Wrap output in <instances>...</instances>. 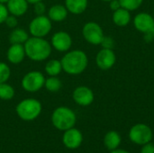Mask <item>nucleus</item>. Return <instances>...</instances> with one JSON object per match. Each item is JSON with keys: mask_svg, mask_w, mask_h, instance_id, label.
Segmentation results:
<instances>
[{"mask_svg": "<svg viewBox=\"0 0 154 153\" xmlns=\"http://www.w3.org/2000/svg\"><path fill=\"white\" fill-rule=\"evenodd\" d=\"M29 39V35L25 30L16 28L13 30L9 35V41L11 44H24Z\"/></svg>", "mask_w": 154, "mask_h": 153, "instance_id": "20", "label": "nucleus"}, {"mask_svg": "<svg viewBox=\"0 0 154 153\" xmlns=\"http://www.w3.org/2000/svg\"><path fill=\"white\" fill-rule=\"evenodd\" d=\"M14 96V87L6 82L0 83V99L11 100Z\"/></svg>", "mask_w": 154, "mask_h": 153, "instance_id": "22", "label": "nucleus"}, {"mask_svg": "<svg viewBox=\"0 0 154 153\" xmlns=\"http://www.w3.org/2000/svg\"><path fill=\"white\" fill-rule=\"evenodd\" d=\"M5 23V24H6L8 27H10V28H14V27H16V25H17V19H16V16H14V15H13V14L8 15V16L6 17Z\"/></svg>", "mask_w": 154, "mask_h": 153, "instance_id": "29", "label": "nucleus"}, {"mask_svg": "<svg viewBox=\"0 0 154 153\" xmlns=\"http://www.w3.org/2000/svg\"><path fill=\"white\" fill-rule=\"evenodd\" d=\"M102 1H105V2H108V3H109V2L112 1V0H102Z\"/></svg>", "mask_w": 154, "mask_h": 153, "instance_id": "35", "label": "nucleus"}, {"mask_svg": "<svg viewBox=\"0 0 154 153\" xmlns=\"http://www.w3.org/2000/svg\"><path fill=\"white\" fill-rule=\"evenodd\" d=\"M7 2H8V0H0L1 4H5V3H7Z\"/></svg>", "mask_w": 154, "mask_h": 153, "instance_id": "34", "label": "nucleus"}, {"mask_svg": "<svg viewBox=\"0 0 154 153\" xmlns=\"http://www.w3.org/2000/svg\"><path fill=\"white\" fill-rule=\"evenodd\" d=\"M110 153H130L129 151H125V150H123V149H116V150H114V151H111V152Z\"/></svg>", "mask_w": 154, "mask_h": 153, "instance_id": "32", "label": "nucleus"}, {"mask_svg": "<svg viewBox=\"0 0 154 153\" xmlns=\"http://www.w3.org/2000/svg\"><path fill=\"white\" fill-rule=\"evenodd\" d=\"M109 6H110L111 10L116 11V10H117V9H119L121 7L120 1L119 0H112V1L109 2Z\"/></svg>", "mask_w": 154, "mask_h": 153, "instance_id": "31", "label": "nucleus"}, {"mask_svg": "<svg viewBox=\"0 0 154 153\" xmlns=\"http://www.w3.org/2000/svg\"><path fill=\"white\" fill-rule=\"evenodd\" d=\"M42 113V104L34 98L22 100L16 106V114L23 121H33Z\"/></svg>", "mask_w": 154, "mask_h": 153, "instance_id": "4", "label": "nucleus"}, {"mask_svg": "<svg viewBox=\"0 0 154 153\" xmlns=\"http://www.w3.org/2000/svg\"><path fill=\"white\" fill-rule=\"evenodd\" d=\"M62 69L69 75H79L85 71L88 64V55L81 50L67 52L61 59Z\"/></svg>", "mask_w": 154, "mask_h": 153, "instance_id": "1", "label": "nucleus"}, {"mask_svg": "<svg viewBox=\"0 0 154 153\" xmlns=\"http://www.w3.org/2000/svg\"><path fill=\"white\" fill-rule=\"evenodd\" d=\"M8 15H9V12L7 10V7L4 4L0 3V24L5 23Z\"/></svg>", "mask_w": 154, "mask_h": 153, "instance_id": "28", "label": "nucleus"}, {"mask_svg": "<svg viewBox=\"0 0 154 153\" xmlns=\"http://www.w3.org/2000/svg\"><path fill=\"white\" fill-rule=\"evenodd\" d=\"M121 135L116 131H110L106 133L104 137V144L110 151L117 149L121 144Z\"/></svg>", "mask_w": 154, "mask_h": 153, "instance_id": "19", "label": "nucleus"}, {"mask_svg": "<svg viewBox=\"0 0 154 153\" xmlns=\"http://www.w3.org/2000/svg\"><path fill=\"white\" fill-rule=\"evenodd\" d=\"M45 83V78L40 71L28 72L22 80V87L27 92H37L39 91Z\"/></svg>", "mask_w": 154, "mask_h": 153, "instance_id": "8", "label": "nucleus"}, {"mask_svg": "<svg viewBox=\"0 0 154 153\" xmlns=\"http://www.w3.org/2000/svg\"><path fill=\"white\" fill-rule=\"evenodd\" d=\"M134 25L135 29L142 33H148L154 29L153 14L146 12L137 14L134 18Z\"/></svg>", "mask_w": 154, "mask_h": 153, "instance_id": "10", "label": "nucleus"}, {"mask_svg": "<svg viewBox=\"0 0 154 153\" xmlns=\"http://www.w3.org/2000/svg\"><path fill=\"white\" fill-rule=\"evenodd\" d=\"M45 5L41 1V2H38L36 4H34V8H33V11L35 13L36 15H43L44 13H45Z\"/></svg>", "mask_w": 154, "mask_h": 153, "instance_id": "27", "label": "nucleus"}, {"mask_svg": "<svg viewBox=\"0 0 154 153\" xmlns=\"http://www.w3.org/2000/svg\"><path fill=\"white\" fill-rule=\"evenodd\" d=\"M153 17H154V13H153Z\"/></svg>", "mask_w": 154, "mask_h": 153, "instance_id": "36", "label": "nucleus"}, {"mask_svg": "<svg viewBox=\"0 0 154 153\" xmlns=\"http://www.w3.org/2000/svg\"><path fill=\"white\" fill-rule=\"evenodd\" d=\"M8 12L14 16H21L24 14L28 9V3L26 0H8Z\"/></svg>", "mask_w": 154, "mask_h": 153, "instance_id": "16", "label": "nucleus"}, {"mask_svg": "<svg viewBox=\"0 0 154 153\" xmlns=\"http://www.w3.org/2000/svg\"><path fill=\"white\" fill-rule=\"evenodd\" d=\"M44 87L50 92H57L61 88L62 83L57 77H50L45 79Z\"/></svg>", "mask_w": 154, "mask_h": 153, "instance_id": "23", "label": "nucleus"}, {"mask_svg": "<svg viewBox=\"0 0 154 153\" xmlns=\"http://www.w3.org/2000/svg\"><path fill=\"white\" fill-rule=\"evenodd\" d=\"M83 142V135L81 132L74 127L64 131L62 136V142L69 150L78 149Z\"/></svg>", "mask_w": 154, "mask_h": 153, "instance_id": "12", "label": "nucleus"}, {"mask_svg": "<svg viewBox=\"0 0 154 153\" xmlns=\"http://www.w3.org/2000/svg\"><path fill=\"white\" fill-rule=\"evenodd\" d=\"M72 97L75 103L81 106H90L95 99L94 92L91 88L86 86H80L76 87L73 91Z\"/></svg>", "mask_w": 154, "mask_h": 153, "instance_id": "11", "label": "nucleus"}, {"mask_svg": "<svg viewBox=\"0 0 154 153\" xmlns=\"http://www.w3.org/2000/svg\"><path fill=\"white\" fill-rule=\"evenodd\" d=\"M141 153H154V144L152 142H148L146 144L142 145Z\"/></svg>", "mask_w": 154, "mask_h": 153, "instance_id": "30", "label": "nucleus"}, {"mask_svg": "<svg viewBox=\"0 0 154 153\" xmlns=\"http://www.w3.org/2000/svg\"><path fill=\"white\" fill-rule=\"evenodd\" d=\"M26 1H27L28 4H32V5H34V4H36V3H38V2L42 1V0H26Z\"/></svg>", "mask_w": 154, "mask_h": 153, "instance_id": "33", "label": "nucleus"}, {"mask_svg": "<svg viewBox=\"0 0 154 153\" xmlns=\"http://www.w3.org/2000/svg\"><path fill=\"white\" fill-rule=\"evenodd\" d=\"M82 34L84 39L93 45H100L105 37L102 27L96 22L85 23L82 29Z\"/></svg>", "mask_w": 154, "mask_h": 153, "instance_id": "6", "label": "nucleus"}, {"mask_svg": "<svg viewBox=\"0 0 154 153\" xmlns=\"http://www.w3.org/2000/svg\"><path fill=\"white\" fill-rule=\"evenodd\" d=\"M11 75L10 68L5 62H0V83L6 82Z\"/></svg>", "mask_w": 154, "mask_h": 153, "instance_id": "25", "label": "nucleus"}, {"mask_svg": "<svg viewBox=\"0 0 154 153\" xmlns=\"http://www.w3.org/2000/svg\"><path fill=\"white\" fill-rule=\"evenodd\" d=\"M152 137L153 133L151 127L145 124H136L132 126L129 131V139L137 145H143L151 142Z\"/></svg>", "mask_w": 154, "mask_h": 153, "instance_id": "5", "label": "nucleus"}, {"mask_svg": "<svg viewBox=\"0 0 154 153\" xmlns=\"http://www.w3.org/2000/svg\"><path fill=\"white\" fill-rule=\"evenodd\" d=\"M116 62V55L111 49L102 48L96 56L97 66L102 70H108L112 69Z\"/></svg>", "mask_w": 154, "mask_h": 153, "instance_id": "9", "label": "nucleus"}, {"mask_svg": "<svg viewBox=\"0 0 154 153\" xmlns=\"http://www.w3.org/2000/svg\"><path fill=\"white\" fill-rule=\"evenodd\" d=\"M23 46L26 56L34 61L44 60L48 59L51 53L50 42L41 37H29Z\"/></svg>", "mask_w": 154, "mask_h": 153, "instance_id": "2", "label": "nucleus"}, {"mask_svg": "<svg viewBox=\"0 0 154 153\" xmlns=\"http://www.w3.org/2000/svg\"><path fill=\"white\" fill-rule=\"evenodd\" d=\"M121 4V7L132 12L139 9L143 3V0H119Z\"/></svg>", "mask_w": 154, "mask_h": 153, "instance_id": "24", "label": "nucleus"}, {"mask_svg": "<svg viewBox=\"0 0 154 153\" xmlns=\"http://www.w3.org/2000/svg\"><path fill=\"white\" fill-rule=\"evenodd\" d=\"M68 10L65 5H52L49 12H48V17L51 19V21L54 22H61L66 19L68 15Z\"/></svg>", "mask_w": 154, "mask_h": 153, "instance_id": "17", "label": "nucleus"}, {"mask_svg": "<svg viewBox=\"0 0 154 153\" xmlns=\"http://www.w3.org/2000/svg\"><path fill=\"white\" fill-rule=\"evenodd\" d=\"M62 70L61 61L58 60H51L45 65V71L50 77H57Z\"/></svg>", "mask_w": 154, "mask_h": 153, "instance_id": "21", "label": "nucleus"}, {"mask_svg": "<svg viewBox=\"0 0 154 153\" xmlns=\"http://www.w3.org/2000/svg\"><path fill=\"white\" fill-rule=\"evenodd\" d=\"M51 45L59 51H68L72 45L71 36L66 32H58L51 37Z\"/></svg>", "mask_w": 154, "mask_h": 153, "instance_id": "13", "label": "nucleus"}, {"mask_svg": "<svg viewBox=\"0 0 154 153\" xmlns=\"http://www.w3.org/2000/svg\"><path fill=\"white\" fill-rule=\"evenodd\" d=\"M88 0H66L65 6L69 12L74 14H80L84 13L88 7Z\"/></svg>", "mask_w": 154, "mask_h": 153, "instance_id": "18", "label": "nucleus"}, {"mask_svg": "<svg viewBox=\"0 0 154 153\" xmlns=\"http://www.w3.org/2000/svg\"><path fill=\"white\" fill-rule=\"evenodd\" d=\"M77 122L76 114L69 107H57L51 115L53 126L60 131H66L75 126Z\"/></svg>", "mask_w": 154, "mask_h": 153, "instance_id": "3", "label": "nucleus"}, {"mask_svg": "<svg viewBox=\"0 0 154 153\" xmlns=\"http://www.w3.org/2000/svg\"><path fill=\"white\" fill-rule=\"evenodd\" d=\"M51 30V21L44 15H37L29 24L30 33L34 37L43 38Z\"/></svg>", "mask_w": 154, "mask_h": 153, "instance_id": "7", "label": "nucleus"}, {"mask_svg": "<svg viewBox=\"0 0 154 153\" xmlns=\"http://www.w3.org/2000/svg\"><path fill=\"white\" fill-rule=\"evenodd\" d=\"M25 55L23 44H11L6 53L7 60L13 64H18L22 62Z\"/></svg>", "mask_w": 154, "mask_h": 153, "instance_id": "14", "label": "nucleus"}, {"mask_svg": "<svg viewBox=\"0 0 154 153\" xmlns=\"http://www.w3.org/2000/svg\"><path fill=\"white\" fill-rule=\"evenodd\" d=\"M100 45H102V47L105 48V49H111V50H113L114 47H115V41L110 36H105Z\"/></svg>", "mask_w": 154, "mask_h": 153, "instance_id": "26", "label": "nucleus"}, {"mask_svg": "<svg viewBox=\"0 0 154 153\" xmlns=\"http://www.w3.org/2000/svg\"><path fill=\"white\" fill-rule=\"evenodd\" d=\"M112 20L116 26L125 27L131 23L132 20L131 12L123 7H120L119 9L114 11L112 15Z\"/></svg>", "mask_w": 154, "mask_h": 153, "instance_id": "15", "label": "nucleus"}]
</instances>
